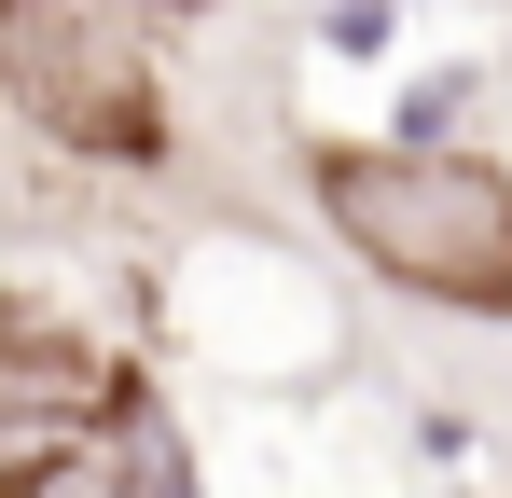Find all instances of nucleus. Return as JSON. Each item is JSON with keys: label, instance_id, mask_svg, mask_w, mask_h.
<instances>
[{"label": "nucleus", "instance_id": "nucleus-1", "mask_svg": "<svg viewBox=\"0 0 512 498\" xmlns=\"http://www.w3.org/2000/svg\"><path fill=\"white\" fill-rule=\"evenodd\" d=\"M333 249L429 319H512V166L457 139H305Z\"/></svg>", "mask_w": 512, "mask_h": 498}, {"label": "nucleus", "instance_id": "nucleus-2", "mask_svg": "<svg viewBox=\"0 0 512 498\" xmlns=\"http://www.w3.org/2000/svg\"><path fill=\"white\" fill-rule=\"evenodd\" d=\"M0 111L70 166L153 180L180 153V97L167 56L125 0H0Z\"/></svg>", "mask_w": 512, "mask_h": 498}, {"label": "nucleus", "instance_id": "nucleus-3", "mask_svg": "<svg viewBox=\"0 0 512 498\" xmlns=\"http://www.w3.org/2000/svg\"><path fill=\"white\" fill-rule=\"evenodd\" d=\"M0 498H194L180 471V429L153 402H125V429H97V443H42V457H14Z\"/></svg>", "mask_w": 512, "mask_h": 498}, {"label": "nucleus", "instance_id": "nucleus-4", "mask_svg": "<svg viewBox=\"0 0 512 498\" xmlns=\"http://www.w3.org/2000/svg\"><path fill=\"white\" fill-rule=\"evenodd\" d=\"M125 14H194V0H125Z\"/></svg>", "mask_w": 512, "mask_h": 498}]
</instances>
